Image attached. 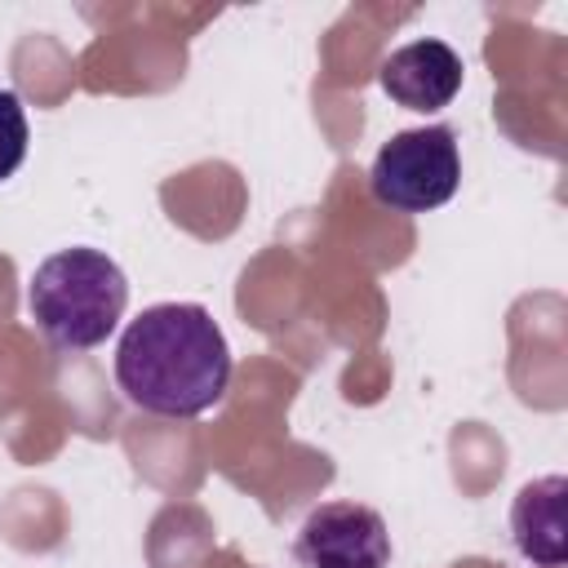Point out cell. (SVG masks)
<instances>
[{
    "label": "cell",
    "instance_id": "4",
    "mask_svg": "<svg viewBox=\"0 0 568 568\" xmlns=\"http://www.w3.org/2000/svg\"><path fill=\"white\" fill-rule=\"evenodd\" d=\"M297 564L302 568H386L390 564L386 519L359 501H324L297 528Z\"/></svg>",
    "mask_w": 568,
    "mask_h": 568
},
{
    "label": "cell",
    "instance_id": "2",
    "mask_svg": "<svg viewBox=\"0 0 568 568\" xmlns=\"http://www.w3.org/2000/svg\"><path fill=\"white\" fill-rule=\"evenodd\" d=\"M27 306L58 351H93L120 328L129 280L102 248H58L31 271Z\"/></svg>",
    "mask_w": 568,
    "mask_h": 568
},
{
    "label": "cell",
    "instance_id": "7",
    "mask_svg": "<svg viewBox=\"0 0 568 568\" xmlns=\"http://www.w3.org/2000/svg\"><path fill=\"white\" fill-rule=\"evenodd\" d=\"M27 142H31V129H27L22 98L13 89H0V182L18 173V164L27 160Z\"/></svg>",
    "mask_w": 568,
    "mask_h": 568
},
{
    "label": "cell",
    "instance_id": "5",
    "mask_svg": "<svg viewBox=\"0 0 568 568\" xmlns=\"http://www.w3.org/2000/svg\"><path fill=\"white\" fill-rule=\"evenodd\" d=\"M462 58L453 44L444 40H413L404 49H395L382 71H377V84L386 89L390 102H399L404 111H444L457 89H462Z\"/></svg>",
    "mask_w": 568,
    "mask_h": 568
},
{
    "label": "cell",
    "instance_id": "3",
    "mask_svg": "<svg viewBox=\"0 0 568 568\" xmlns=\"http://www.w3.org/2000/svg\"><path fill=\"white\" fill-rule=\"evenodd\" d=\"M462 182V151L448 124L390 133L368 169V191L395 213H430L453 200Z\"/></svg>",
    "mask_w": 568,
    "mask_h": 568
},
{
    "label": "cell",
    "instance_id": "1",
    "mask_svg": "<svg viewBox=\"0 0 568 568\" xmlns=\"http://www.w3.org/2000/svg\"><path fill=\"white\" fill-rule=\"evenodd\" d=\"M115 382L142 413L200 417L226 395L231 346L204 306L160 302L120 333Z\"/></svg>",
    "mask_w": 568,
    "mask_h": 568
},
{
    "label": "cell",
    "instance_id": "6",
    "mask_svg": "<svg viewBox=\"0 0 568 568\" xmlns=\"http://www.w3.org/2000/svg\"><path fill=\"white\" fill-rule=\"evenodd\" d=\"M564 501H568V479L546 475L519 488L510 506V532L524 559L537 568H559L568 559V524H564Z\"/></svg>",
    "mask_w": 568,
    "mask_h": 568
}]
</instances>
